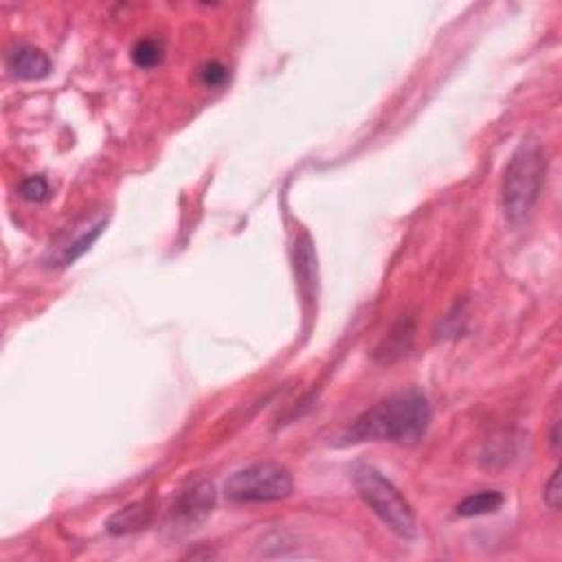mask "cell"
Returning <instances> with one entry per match:
<instances>
[{
  "instance_id": "obj_12",
  "label": "cell",
  "mask_w": 562,
  "mask_h": 562,
  "mask_svg": "<svg viewBox=\"0 0 562 562\" xmlns=\"http://www.w3.org/2000/svg\"><path fill=\"white\" fill-rule=\"evenodd\" d=\"M21 196L29 202H44L51 196V187L42 176H29L21 182Z\"/></svg>"
},
{
  "instance_id": "obj_10",
  "label": "cell",
  "mask_w": 562,
  "mask_h": 562,
  "mask_svg": "<svg viewBox=\"0 0 562 562\" xmlns=\"http://www.w3.org/2000/svg\"><path fill=\"white\" fill-rule=\"evenodd\" d=\"M132 62L139 68H154L162 62V44L159 40H139L132 47Z\"/></svg>"
},
{
  "instance_id": "obj_14",
  "label": "cell",
  "mask_w": 562,
  "mask_h": 562,
  "mask_svg": "<svg viewBox=\"0 0 562 562\" xmlns=\"http://www.w3.org/2000/svg\"><path fill=\"white\" fill-rule=\"evenodd\" d=\"M558 428H560V420H556L554 422V431H551V448H554V452H558V448H560V433H558Z\"/></svg>"
},
{
  "instance_id": "obj_3",
  "label": "cell",
  "mask_w": 562,
  "mask_h": 562,
  "mask_svg": "<svg viewBox=\"0 0 562 562\" xmlns=\"http://www.w3.org/2000/svg\"><path fill=\"white\" fill-rule=\"evenodd\" d=\"M352 481L364 505L381 519L393 534L404 540L417 539V521L413 507L396 486L367 463H358L352 470Z\"/></svg>"
},
{
  "instance_id": "obj_4",
  "label": "cell",
  "mask_w": 562,
  "mask_h": 562,
  "mask_svg": "<svg viewBox=\"0 0 562 562\" xmlns=\"http://www.w3.org/2000/svg\"><path fill=\"white\" fill-rule=\"evenodd\" d=\"M293 487V475L288 468L264 461L233 472L224 483V495L235 503H270L288 499Z\"/></svg>"
},
{
  "instance_id": "obj_1",
  "label": "cell",
  "mask_w": 562,
  "mask_h": 562,
  "mask_svg": "<svg viewBox=\"0 0 562 562\" xmlns=\"http://www.w3.org/2000/svg\"><path fill=\"white\" fill-rule=\"evenodd\" d=\"M431 422V407L420 391L396 393L387 400L373 404L363 411L352 426L347 428L345 440L358 442H396L416 443L420 442Z\"/></svg>"
},
{
  "instance_id": "obj_6",
  "label": "cell",
  "mask_w": 562,
  "mask_h": 562,
  "mask_svg": "<svg viewBox=\"0 0 562 562\" xmlns=\"http://www.w3.org/2000/svg\"><path fill=\"white\" fill-rule=\"evenodd\" d=\"M7 68L13 77L18 80H42L51 73V60L40 48L36 47H21L16 51L9 53Z\"/></svg>"
},
{
  "instance_id": "obj_9",
  "label": "cell",
  "mask_w": 562,
  "mask_h": 562,
  "mask_svg": "<svg viewBox=\"0 0 562 562\" xmlns=\"http://www.w3.org/2000/svg\"><path fill=\"white\" fill-rule=\"evenodd\" d=\"M103 226H106V220L97 222V224L91 226V229H88L86 233L77 235L75 240L68 241V244L62 249L60 258H57V264H60V266H68V264H73V261H75V259H80L82 255L86 253V250L91 249L92 244H95V240L100 238L101 231H103Z\"/></svg>"
},
{
  "instance_id": "obj_7",
  "label": "cell",
  "mask_w": 562,
  "mask_h": 562,
  "mask_svg": "<svg viewBox=\"0 0 562 562\" xmlns=\"http://www.w3.org/2000/svg\"><path fill=\"white\" fill-rule=\"evenodd\" d=\"M152 521V510L147 503H132V505L123 507V510L112 514L106 522V530L110 534L121 536V534H132V531H139L143 527L150 525Z\"/></svg>"
},
{
  "instance_id": "obj_11",
  "label": "cell",
  "mask_w": 562,
  "mask_h": 562,
  "mask_svg": "<svg viewBox=\"0 0 562 562\" xmlns=\"http://www.w3.org/2000/svg\"><path fill=\"white\" fill-rule=\"evenodd\" d=\"M229 77H231L229 68H226L222 62H206V64H202L198 71V80L202 86H206V88H222L226 82H229Z\"/></svg>"
},
{
  "instance_id": "obj_8",
  "label": "cell",
  "mask_w": 562,
  "mask_h": 562,
  "mask_svg": "<svg viewBox=\"0 0 562 562\" xmlns=\"http://www.w3.org/2000/svg\"><path fill=\"white\" fill-rule=\"evenodd\" d=\"M503 503H505V496H503L501 492L481 490L477 492V495L466 496V499L457 505V514L466 516V519H470V516L495 514V512L501 510Z\"/></svg>"
},
{
  "instance_id": "obj_13",
  "label": "cell",
  "mask_w": 562,
  "mask_h": 562,
  "mask_svg": "<svg viewBox=\"0 0 562 562\" xmlns=\"http://www.w3.org/2000/svg\"><path fill=\"white\" fill-rule=\"evenodd\" d=\"M542 496H545V503L551 507V510H560V501H562L560 468H556V470L551 472L549 481L545 483V492H542Z\"/></svg>"
},
{
  "instance_id": "obj_5",
  "label": "cell",
  "mask_w": 562,
  "mask_h": 562,
  "mask_svg": "<svg viewBox=\"0 0 562 562\" xmlns=\"http://www.w3.org/2000/svg\"><path fill=\"white\" fill-rule=\"evenodd\" d=\"M214 505H215L214 483L206 479L189 483L187 487H182L180 495L176 496L174 505H171V521H174V525H179L180 530H191V527H196L211 514Z\"/></svg>"
},
{
  "instance_id": "obj_2",
  "label": "cell",
  "mask_w": 562,
  "mask_h": 562,
  "mask_svg": "<svg viewBox=\"0 0 562 562\" xmlns=\"http://www.w3.org/2000/svg\"><path fill=\"white\" fill-rule=\"evenodd\" d=\"M547 174V159L540 141L527 136L521 141L505 167L501 182V206L510 224H522L540 198Z\"/></svg>"
}]
</instances>
